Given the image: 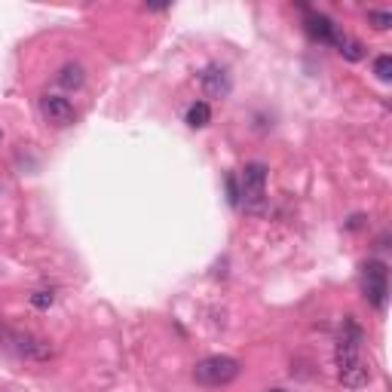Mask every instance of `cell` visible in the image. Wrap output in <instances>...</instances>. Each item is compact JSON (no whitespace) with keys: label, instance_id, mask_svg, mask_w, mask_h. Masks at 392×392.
I'll return each mask as SVG.
<instances>
[{"label":"cell","instance_id":"12","mask_svg":"<svg viewBox=\"0 0 392 392\" xmlns=\"http://www.w3.org/2000/svg\"><path fill=\"white\" fill-rule=\"evenodd\" d=\"M212 120V108L205 102H194L187 108V126L190 129H203V126H209Z\"/></svg>","mask_w":392,"mask_h":392},{"label":"cell","instance_id":"13","mask_svg":"<svg viewBox=\"0 0 392 392\" xmlns=\"http://www.w3.org/2000/svg\"><path fill=\"white\" fill-rule=\"evenodd\" d=\"M368 22L377 28V31H389L392 28V12L386 10H368Z\"/></svg>","mask_w":392,"mask_h":392},{"label":"cell","instance_id":"1","mask_svg":"<svg viewBox=\"0 0 392 392\" xmlns=\"http://www.w3.org/2000/svg\"><path fill=\"white\" fill-rule=\"evenodd\" d=\"M239 374H242V365L236 359H230V355H209V359L196 362L194 368L196 383H203V386H227Z\"/></svg>","mask_w":392,"mask_h":392},{"label":"cell","instance_id":"15","mask_svg":"<svg viewBox=\"0 0 392 392\" xmlns=\"http://www.w3.org/2000/svg\"><path fill=\"white\" fill-rule=\"evenodd\" d=\"M53 301H55L53 291H34V295H31V304L37 306V310H46V306H53Z\"/></svg>","mask_w":392,"mask_h":392},{"label":"cell","instance_id":"16","mask_svg":"<svg viewBox=\"0 0 392 392\" xmlns=\"http://www.w3.org/2000/svg\"><path fill=\"white\" fill-rule=\"evenodd\" d=\"M227 194H230V205H239V184H236V175H227Z\"/></svg>","mask_w":392,"mask_h":392},{"label":"cell","instance_id":"4","mask_svg":"<svg viewBox=\"0 0 392 392\" xmlns=\"http://www.w3.org/2000/svg\"><path fill=\"white\" fill-rule=\"evenodd\" d=\"M263 190H267V166L263 162H248L242 169V190H239V199H245L248 212L263 209Z\"/></svg>","mask_w":392,"mask_h":392},{"label":"cell","instance_id":"3","mask_svg":"<svg viewBox=\"0 0 392 392\" xmlns=\"http://www.w3.org/2000/svg\"><path fill=\"white\" fill-rule=\"evenodd\" d=\"M362 279H365V297L371 306L386 310V295H389V270L383 261H368L362 267Z\"/></svg>","mask_w":392,"mask_h":392},{"label":"cell","instance_id":"2","mask_svg":"<svg viewBox=\"0 0 392 392\" xmlns=\"http://www.w3.org/2000/svg\"><path fill=\"white\" fill-rule=\"evenodd\" d=\"M362 344H365V331H362V325L353 316H346L337 331V340H334V362H337V368L353 365L355 359H362Z\"/></svg>","mask_w":392,"mask_h":392},{"label":"cell","instance_id":"6","mask_svg":"<svg viewBox=\"0 0 392 392\" xmlns=\"http://www.w3.org/2000/svg\"><path fill=\"white\" fill-rule=\"evenodd\" d=\"M304 28H306V34H310L312 40H319V44H331L334 46L340 40V28L334 25L328 16H322V12H306Z\"/></svg>","mask_w":392,"mask_h":392},{"label":"cell","instance_id":"7","mask_svg":"<svg viewBox=\"0 0 392 392\" xmlns=\"http://www.w3.org/2000/svg\"><path fill=\"white\" fill-rule=\"evenodd\" d=\"M199 86L209 98H227L230 95V74L218 65H209L199 74Z\"/></svg>","mask_w":392,"mask_h":392},{"label":"cell","instance_id":"17","mask_svg":"<svg viewBox=\"0 0 392 392\" xmlns=\"http://www.w3.org/2000/svg\"><path fill=\"white\" fill-rule=\"evenodd\" d=\"M270 392H285V389H270Z\"/></svg>","mask_w":392,"mask_h":392},{"label":"cell","instance_id":"5","mask_svg":"<svg viewBox=\"0 0 392 392\" xmlns=\"http://www.w3.org/2000/svg\"><path fill=\"white\" fill-rule=\"evenodd\" d=\"M40 113H44V120L49 126H55V129H65V126H71L77 120L74 104L62 95H44L40 98Z\"/></svg>","mask_w":392,"mask_h":392},{"label":"cell","instance_id":"10","mask_svg":"<svg viewBox=\"0 0 392 392\" xmlns=\"http://www.w3.org/2000/svg\"><path fill=\"white\" fill-rule=\"evenodd\" d=\"M83 80H86V71H83L80 65H74V62L65 65L59 74H55V83H59V86H65V89H80Z\"/></svg>","mask_w":392,"mask_h":392},{"label":"cell","instance_id":"9","mask_svg":"<svg viewBox=\"0 0 392 392\" xmlns=\"http://www.w3.org/2000/svg\"><path fill=\"white\" fill-rule=\"evenodd\" d=\"M337 377H340V383H344L346 389H365L374 374H371V365L365 359H355L353 365L337 368Z\"/></svg>","mask_w":392,"mask_h":392},{"label":"cell","instance_id":"11","mask_svg":"<svg viewBox=\"0 0 392 392\" xmlns=\"http://www.w3.org/2000/svg\"><path fill=\"white\" fill-rule=\"evenodd\" d=\"M334 46H337V53L344 55L346 62H362V59H365V46H362L359 40L346 37V34H340V40H337Z\"/></svg>","mask_w":392,"mask_h":392},{"label":"cell","instance_id":"8","mask_svg":"<svg viewBox=\"0 0 392 392\" xmlns=\"http://www.w3.org/2000/svg\"><path fill=\"white\" fill-rule=\"evenodd\" d=\"M16 349L25 355V359H34V362H46V359H53V344L44 337H37V334H16Z\"/></svg>","mask_w":392,"mask_h":392},{"label":"cell","instance_id":"14","mask_svg":"<svg viewBox=\"0 0 392 392\" xmlns=\"http://www.w3.org/2000/svg\"><path fill=\"white\" fill-rule=\"evenodd\" d=\"M374 74H377V80H383V83L392 80V59H389V55H377Z\"/></svg>","mask_w":392,"mask_h":392}]
</instances>
